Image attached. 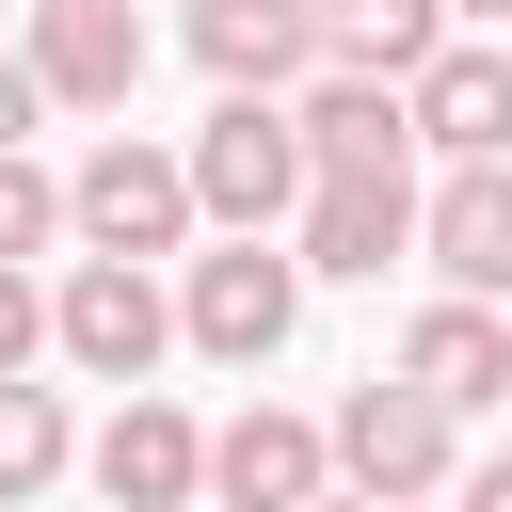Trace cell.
I'll list each match as a JSON object with an SVG mask.
<instances>
[{
    "label": "cell",
    "instance_id": "obj_10",
    "mask_svg": "<svg viewBox=\"0 0 512 512\" xmlns=\"http://www.w3.org/2000/svg\"><path fill=\"white\" fill-rule=\"evenodd\" d=\"M80 464H96V496H112V512H192V496H208V432H192L160 384H128V400H112V432H96Z\"/></svg>",
    "mask_w": 512,
    "mask_h": 512
},
{
    "label": "cell",
    "instance_id": "obj_21",
    "mask_svg": "<svg viewBox=\"0 0 512 512\" xmlns=\"http://www.w3.org/2000/svg\"><path fill=\"white\" fill-rule=\"evenodd\" d=\"M448 16H480V32H512V0H448Z\"/></svg>",
    "mask_w": 512,
    "mask_h": 512
},
{
    "label": "cell",
    "instance_id": "obj_1",
    "mask_svg": "<svg viewBox=\"0 0 512 512\" xmlns=\"http://www.w3.org/2000/svg\"><path fill=\"white\" fill-rule=\"evenodd\" d=\"M288 336H304V256H288V224H192V256H176V352L272 368Z\"/></svg>",
    "mask_w": 512,
    "mask_h": 512
},
{
    "label": "cell",
    "instance_id": "obj_14",
    "mask_svg": "<svg viewBox=\"0 0 512 512\" xmlns=\"http://www.w3.org/2000/svg\"><path fill=\"white\" fill-rule=\"evenodd\" d=\"M320 480H336V448H320L304 416H272V400L208 432V496H240V512H304Z\"/></svg>",
    "mask_w": 512,
    "mask_h": 512
},
{
    "label": "cell",
    "instance_id": "obj_6",
    "mask_svg": "<svg viewBox=\"0 0 512 512\" xmlns=\"http://www.w3.org/2000/svg\"><path fill=\"white\" fill-rule=\"evenodd\" d=\"M288 256H304V288H384V272L416 256V160H384V176H304Z\"/></svg>",
    "mask_w": 512,
    "mask_h": 512
},
{
    "label": "cell",
    "instance_id": "obj_20",
    "mask_svg": "<svg viewBox=\"0 0 512 512\" xmlns=\"http://www.w3.org/2000/svg\"><path fill=\"white\" fill-rule=\"evenodd\" d=\"M448 480H464L480 512H512V448H496V464H448Z\"/></svg>",
    "mask_w": 512,
    "mask_h": 512
},
{
    "label": "cell",
    "instance_id": "obj_12",
    "mask_svg": "<svg viewBox=\"0 0 512 512\" xmlns=\"http://www.w3.org/2000/svg\"><path fill=\"white\" fill-rule=\"evenodd\" d=\"M400 384H432L448 416H480V400H512V320L480 304V288H432L416 320H400V352H384Z\"/></svg>",
    "mask_w": 512,
    "mask_h": 512
},
{
    "label": "cell",
    "instance_id": "obj_7",
    "mask_svg": "<svg viewBox=\"0 0 512 512\" xmlns=\"http://www.w3.org/2000/svg\"><path fill=\"white\" fill-rule=\"evenodd\" d=\"M400 112H416V144H432V160H512V48H496L480 16H448V32H432V64L400 80Z\"/></svg>",
    "mask_w": 512,
    "mask_h": 512
},
{
    "label": "cell",
    "instance_id": "obj_15",
    "mask_svg": "<svg viewBox=\"0 0 512 512\" xmlns=\"http://www.w3.org/2000/svg\"><path fill=\"white\" fill-rule=\"evenodd\" d=\"M448 32V0H320V64H368V80H416Z\"/></svg>",
    "mask_w": 512,
    "mask_h": 512
},
{
    "label": "cell",
    "instance_id": "obj_2",
    "mask_svg": "<svg viewBox=\"0 0 512 512\" xmlns=\"http://www.w3.org/2000/svg\"><path fill=\"white\" fill-rule=\"evenodd\" d=\"M192 160L176 144H144V128H96L80 160H64V240H96V256H192Z\"/></svg>",
    "mask_w": 512,
    "mask_h": 512
},
{
    "label": "cell",
    "instance_id": "obj_19",
    "mask_svg": "<svg viewBox=\"0 0 512 512\" xmlns=\"http://www.w3.org/2000/svg\"><path fill=\"white\" fill-rule=\"evenodd\" d=\"M32 112H48V80H32V48H0V144H32Z\"/></svg>",
    "mask_w": 512,
    "mask_h": 512
},
{
    "label": "cell",
    "instance_id": "obj_9",
    "mask_svg": "<svg viewBox=\"0 0 512 512\" xmlns=\"http://www.w3.org/2000/svg\"><path fill=\"white\" fill-rule=\"evenodd\" d=\"M288 128H304V176H384V160H416L400 80H368V64H304V80H288Z\"/></svg>",
    "mask_w": 512,
    "mask_h": 512
},
{
    "label": "cell",
    "instance_id": "obj_13",
    "mask_svg": "<svg viewBox=\"0 0 512 512\" xmlns=\"http://www.w3.org/2000/svg\"><path fill=\"white\" fill-rule=\"evenodd\" d=\"M176 48H192L208 80H272V96H288V80L320 64V0H192Z\"/></svg>",
    "mask_w": 512,
    "mask_h": 512
},
{
    "label": "cell",
    "instance_id": "obj_5",
    "mask_svg": "<svg viewBox=\"0 0 512 512\" xmlns=\"http://www.w3.org/2000/svg\"><path fill=\"white\" fill-rule=\"evenodd\" d=\"M336 480L352 496H448V464H464V416L432 400V384H400V368H368L352 400H336Z\"/></svg>",
    "mask_w": 512,
    "mask_h": 512
},
{
    "label": "cell",
    "instance_id": "obj_4",
    "mask_svg": "<svg viewBox=\"0 0 512 512\" xmlns=\"http://www.w3.org/2000/svg\"><path fill=\"white\" fill-rule=\"evenodd\" d=\"M176 160H192V208H208V224H288V208H304V128H288L272 80H224Z\"/></svg>",
    "mask_w": 512,
    "mask_h": 512
},
{
    "label": "cell",
    "instance_id": "obj_8",
    "mask_svg": "<svg viewBox=\"0 0 512 512\" xmlns=\"http://www.w3.org/2000/svg\"><path fill=\"white\" fill-rule=\"evenodd\" d=\"M32 80H48V112H128L144 96V16L128 0H32Z\"/></svg>",
    "mask_w": 512,
    "mask_h": 512
},
{
    "label": "cell",
    "instance_id": "obj_18",
    "mask_svg": "<svg viewBox=\"0 0 512 512\" xmlns=\"http://www.w3.org/2000/svg\"><path fill=\"white\" fill-rule=\"evenodd\" d=\"M0 368H48V288H32V256H0Z\"/></svg>",
    "mask_w": 512,
    "mask_h": 512
},
{
    "label": "cell",
    "instance_id": "obj_3",
    "mask_svg": "<svg viewBox=\"0 0 512 512\" xmlns=\"http://www.w3.org/2000/svg\"><path fill=\"white\" fill-rule=\"evenodd\" d=\"M48 352L80 368V384H160V352H176V288H160V256H64V288H48Z\"/></svg>",
    "mask_w": 512,
    "mask_h": 512
},
{
    "label": "cell",
    "instance_id": "obj_11",
    "mask_svg": "<svg viewBox=\"0 0 512 512\" xmlns=\"http://www.w3.org/2000/svg\"><path fill=\"white\" fill-rule=\"evenodd\" d=\"M416 256H432V288L512 304V160H448V176L416 192Z\"/></svg>",
    "mask_w": 512,
    "mask_h": 512
},
{
    "label": "cell",
    "instance_id": "obj_17",
    "mask_svg": "<svg viewBox=\"0 0 512 512\" xmlns=\"http://www.w3.org/2000/svg\"><path fill=\"white\" fill-rule=\"evenodd\" d=\"M48 240H64V176L32 144H0V256H48Z\"/></svg>",
    "mask_w": 512,
    "mask_h": 512
},
{
    "label": "cell",
    "instance_id": "obj_16",
    "mask_svg": "<svg viewBox=\"0 0 512 512\" xmlns=\"http://www.w3.org/2000/svg\"><path fill=\"white\" fill-rule=\"evenodd\" d=\"M64 464H80V416H64V384L0 368V512H16V496H48Z\"/></svg>",
    "mask_w": 512,
    "mask_h": 512
}]
</instances>
